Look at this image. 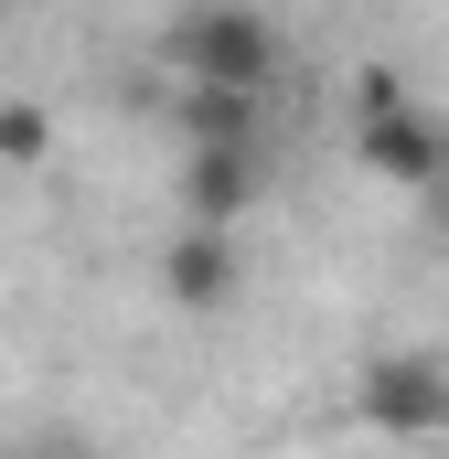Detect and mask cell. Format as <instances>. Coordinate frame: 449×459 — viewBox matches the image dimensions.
<instances>
[{
	"instance_id": "1",
	"label": "cell",
	"mask_w": 449,
	"mask_h": 459,
	"mask_svg": "<svg viewBox=\"0 0 449 459\" xmlns=\"http://www.w3.org/2000/svg\"><path fill=\"white\" fill-rule=\"evenodd\" d=\"M172 65L182 86H235V97H268L278 86V22L257 0H204L172 22Z\"/></svg>"
},
{
	"instance_id": "2",
	"label": "cell",
	"mask_w": 449,
	"mask_h": 459,
	"mask_svg": "<svg viewBox=\"0 0 449 459\" xmlns=\"http://www.w3.org/2000/svg\"><path fill=\"white\" fill-rule=\"evenodd\" d=\"M353 150H364V171H374V182H396V193H439V182H449V117H428L396 75H364Z\"/></svg>"
},
{
	"instance_id": "3",
	"label": "cell",
	"mask_w": 449,
	"mask_h": 459,
	"mask_svg": "<svg viewBox=\"0 0 449 459\" xmlns=\"http://www.w3.org/2000/svg\"><path fill=\"white\" fill-rule=\"evenodd\" d=\"M353 417L374 438H449V363L439 352H374L353 374Z\"/></svg>"
},
{
	"instance_id": "4",
	"label": "cell",
	"mask_w": 449,
	"mask_h": 459,
	"mask_svg": "<svg viewBox=\"0 0 449 459\" xmlns=\"http://www.w3.org/2000/svg\"><path fill=\"white\" fill-rule=\"evenodd\" d=\"M161 289H172V310H235V289H246V256H235V235L224 225H182L161 246Z\"/></svg>"
},
{
	"instance_id": "5",
	"label": "cell",
	"mask_w": 449,
	"mask_h": 459,
	"mask_svg": "<svg viewBox=\"0 0 449 459\" xmlns=\"http://www.w3.org/2000/svg\"><path fill=\"white\" fill-rule=\"evenodd\" d=\"M257 204V139H193L182 150V225H224Z\"/></svg>"
},
{
	"instance_id": "6",
	"label": "cell",
	"mask_w": 449,
	"mask_h": 459,
	"mask_svg": "<svg viewBox=\"0 0 449 459\" xmlns=\"http://www.w3.org/2000/svg\"><path fill=\"white\" fill-rule=\"evenodd\" d=\"M268 97H235V86H182V150L193 139H257Z\"/></svg>"
},
{
	"instance_id": "7",
	"label": "cell",
	"mask_w": 449,
	"mask_h": 459,
	"mask_svg": "<svg viewBox=\"0 0 449 459\" xmlns=\"http://www.w3.org/2000/svg\"><path fill=\"white\" fill-rule=\"evenodd\" d=\"M0 160H11V171L54 160V117L32 108V97H0Z\"/></svg>"
},
{
	"instance_id": "8",
	"label": "cell",
	"mask_w": 449,
	"mask_h": 459,
	"mask_svg": "<svg viewBox=\"0 0 449 459\" xmlns=\"http://www.w3.org/2000/svg\"><path fill=\"white\" fill-rule=\"evenodd\" d=\"M0 459H97V449H86L75 428H32V438H11Z\"/></svg>"
}]
</instances>
